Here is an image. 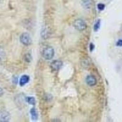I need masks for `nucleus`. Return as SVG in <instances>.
Instances as JSON below:
<instances>
[{
  "mask_svg": "<svg viewBox=\"0 0 122 122\" xmlns=\"http://www.w3.org/2000/svg\"><path fill=\"white\" fill-rule=\"evenodd\" d=\"M116 45L118 46H122V39H120V40H118Z\"/></svg>",
  "mask_w": 122,
  "mask_h": 122,
  "instance_id": "nucleus-16",
  "label": "nucleus"
},
{
  "mask_svg": "<svg viewBox=\"0 0 122 122\" xmlns=\"http://www.w3.org/2000/svg\"><path fill=\"white\" fill-rule=\"evenodd\" d=\"M74 27L78 30H83L86 28V23L84 20L81 19H78L74 22Z\"/></svg>",
  "mask_w": 122,
  "mask_h": 122,
  "instance_id": "nucleus-3",
  "label": "nucleus"
},
{
  "mask_svg": "<svg viewBox=\"0 0 122 122\" xmlns=\"http://www.w3.org/2000/svg\"><path fill=\"white\" fill-rule=\"evenodd\" d=\"M25 60L26 62H30L31 60H32V57H31V55H30L29 53H28V54H26L25 55Z\"/></svg>",
  "mask_w": 122,
  "mask_h": 122,
  "instance_id": "nucleus-12",
  "label": "nucleus"
},
{
  "mask_svg": "<svg viewBox=\"0 0 122 122\" xmlns=\"http://www.w3.org/2000/svg\"><path fill=\"white\" fill-rule=\"evenodd\" d=\"M90 51H93V49H94V45H93V44H92V43H91V44H90Z\"/></svg>",
  "mask_w": 122,
  "mask_h": 122,
  "instance_id": "nucleus-18",
  "label": "nucleus"
},
{
  "mask_svg": "<svg viewBox=\"0 0 122 122\" xmlns=\"http://www.w3.org/2000/svg\"><path fill=\"white\" fill-rule=\"evenodd\" d=\"M3 94H4V91H3V89L0 88V97H1V96H3Z\"/></svg>",
  "mask_w": 122,
  "mask_h": 122,
  "instance_id": "nucleus-17",
  "label": "nucleus"
},
{
  "mask_svg": "<svg viewBox=\"0 0 122 122\" xmlns=\"http://www.w3.org/2000/svg\"><path fill=\"white\" fill-rule=\"evenodd\" d=\"M26 100L29 104H31V105H35L36 104V100L34 97H28L26 98Z\"/></svg>",
  "mask_w": 122,
  "mask_h": 122,
  "instance_id": "nucleus-10",
  "label": "nucleus"
},
{
  "mask_svg": "<svg viewBox=\"0 0 122 122\" xmlns=\"http://www.w3.org/2000/svg\"><path fill=\"white\" fill-rule=\"evenodd\" d=\"M41 35H42V37L46 38V29L45 28H43L42 30Z\"/></svg>",
  "mask_w": 122,
  "mask_h": 122,
  "instance_id": "nucleus-13",
  "label": "nucleus"
},
{
  "mask_svg": "<svg viewBox=\"0 0 122 122\" xmlns=\"http://www.w3.org/2000/svg\"><path fill=\"white\" fill-rule=\"evenodd\" d=\"M13 82H14L15 84H17V82H18V78L16 77V76H14L13 78Z\"/></svg>",
  "mask_w": 122,
  "mask_h": 122,
  "instance_id": "nucleus-15",
  "label": "nucleus"
},
{
  "mask_svg": "<svg viewBox=\"0 0 122 122\" xmlns=\"http://www.w3.org/2000/svg\"><path fill=\"white\" fill-rule=\"evenodd\" d=\"M62 66V62L60 61H54L51 64V67L54 71H57Z\"/></svg>",
  "mask_w": 122,
  "mask_h": 122,
  "instance_id": "nucleus-5",
  "label": "nucleus"
},
{
  "mask_svg": "<svg viewBox=\"0 0 122 122\" xmlns=\"http://www.w3.org/2000/svg\"><path fill=\"white\" fill-rule=\"evenodd\" d=\"M86 82L89 86H93L97 84V79L93 76L89 75L86 78Z\"/></svg>",
  "mask_w": 122,
  "mask_h": 122,
  "instance_id": "nucleus-6",
  "label": "nucleus"
},
{
  "mask_svg": "<svg viewBox=\"0 0 122 122\" xmlns=\"http://www.w3.org/2000/svg\"><path fill=\"white\" fill-rule=\"evenodd\" d=\"M104 7H105L104 4H101V3L98 4V9L99 10H103L104 9Z\"/></svg>",
  "mask_w": 122,
  "mask_h": 122,
  "instance_id": "nucleus-14",
  "label": "nucleus"
},
{
  "mask_svg": "<svg viewBox=\"0 0 122 122\" xmlns=\"http://www.w3.org/2000/svg\"><path fill=\"white\" fill-rule=\"evenodd\" d=\"M20 42H21L22 44L26 46L30 45L31 44V42H32V40H31L30 35L28 33H27V32L23 33L20 36Z\"/></svg>",
  "mask_w": 122,
  "mask_h": 122,
  "instance_id": "nucleus-2",
  "label": "nucleus"
},
{
  "mask_svg": "<svg viewBox=\"0 0 122 122\" xmlns=\"http://www.w3.org/2000/svg\"><path fill=\"white\" fill-rule=\"evenodd\" d=\"M54 55V50L51 46H47L43 49L42 51V56L46 60L51 59Z\"/></svg>",
  "mask_w": 122,
  "mask_h": 122,
  "instance_id": "nucleus-1",
  "label": "nucleus"
},
{
  "mask_svg": "<svg viewBox=\"0 0 122 122\" xmlns=\"http://www.w3.org/2000/svg\"><path fill=\"white\" fill-rule=\"evenodd\" d=\"M10 120V115L7 111H4L0 112V122H7Z\"/></svg>",
  "mask_w": 122,
  "mask_h": 122,
  "instance_id": "nucleus-4",
  "label": "nucleus"
},
{
  "mask_svg": "<svg viewBox=\"0 0 122 122\" xmlns=\"http://www.w3.org/2000/svg\"><path fill=\"white\" fill-rule=\"evenodd\" d=\"M29 81V77L27 75H23L21 76V78H20V85L21 86H25V84H26Z\"/></svg>",
  "mask_w": 122,
  "mask_h": 122,
  "instance_id": "nucleus-8",
  "label": "nucleus"
},
{
  "mask_svg": "<svg viewBox=\"0 0 122 122\" xmlns=\"http://www.w3.org/2000/svg\"><path fill=\"white\" fill-rule=\"evenodd\" d=\"M30 115H31V118L32 120L36 121L38 119V114L37 112V111L35 108H32L30 109Z\"/></svg>",
  "mask_w": 122,
  "mask_h": 122,
  "instance_id": "nucleus-9",
  "label": "nucleus"
},
{
  "mask_svg": "<svg viewBox=\"0 0 122 122\" xmlns=\"http://www.w3.org/2000/svg\"><path fill=\"white\" fill-rule=\"evenodd\" d=\"M100 23H101V20H98L95 23L94 25V30L95 32L98 31V29L100 28Z\"/></svg>",
  "mask_w": 122,
  "mask_h": 122,
  "instance_id": "nucleus-11",
  "label": "nucleus"
},
{
  "mask_svg": "<svg viewBox=\"0 0 122 122\" xmlns=\"http://www.w3.org/2000/svg\"><path fill=\"white\" fill-rule=\"evenodd\" d=\"M93 0H82V5L83 7L86 9H89L92 6Z\"/></svg>",
  "mask_w": 122,
  "mask_h": 122,
  "instance_id": "nucleus-7",
  "label": "nucleus"
}]
</instances>
